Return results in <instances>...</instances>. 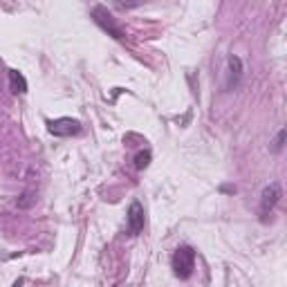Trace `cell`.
<instances>
[{
  "label": "cell",
  "instance_id": "30bf717a",
  "mask_svg": "<svg viewBox=\"0 0 287 287\" xmlns=\"http://www.w3.org/2000/svg\"><path fill=\"white\" fill-rule=\"evenodd\" d=\"M34 202V198H32V191H25V193L20 195V200H18V206L20 209H27V206H30Z\"/></svg>",
  "mask_w": 287,
  "mask_h": 287
},
{
  "label": "cell",
  "instance_id": "ba28073f",
  "mask_svg": "<svg viewBox=\"0 0 287 287\" xmlns=\"http://www.w3.org/2000/svg\"><path fill=\"white\" fill-rule=\"evenodd\" d=\"M150 150H142V153H137V157H135V168H137V171H144L146 166L150 164Z\"/></svg>",
  "mask_w": 287,
  "mask_h": 287
},
{
  "label": "cell",
  "instance_id": "8992f818",
  "mask_svg": "<svg viewBox=\"0 0 287 287\" xmlns=\"http://www.w3.org/2000/svg\"><path fill=\"white\" fill-rule=\"evenodd\" d=\"M9 88L14 94H25L27 92V79L18 70H9Z\"/></svg>",
  "mask_w": 287,
  "mask_h": 287
},
{
  "label": "cell",
  "instance_id": "7a4b0ae2",
  "mask_svg": "<svg viewBox=\"0 0 287 287\" xmlns=\"http://www.w3.org/2000/svg\"><path fill=\"white\" fill-rule=\"evenodd\" d=\"M193 269H195V249L189 245L177 247L175 254H173V272H175V276L187 280L193 276Z\"/></svg>",
  "mask_w": 287,
  "mask_h": 287
},
{
  "label": "cell",
  "instance_id": "9c48e42d",
  "mask_svg": "<svg viewBox=\"0 0 287 287\" xmlns=\"http://www.w3.org/2000/svg\"><path fill=\"white\" fill-rule=\"evenodd\" d=\"M285 135H287V131L283 128V131H280L278 135H276V139H274V146H272V150L274 153H280V150H283V146H285Z\"/></svg>",
  "mask_w": 287,
  "mask_h": 287
},
{
  "label": "cell",
  "instance_id": "52a82bcc",
  "mask_svg": "<svg viewBox=\"0 0 287 287\" xmlns=\"http://www.w3.org/2000/svg\"><path fill=\"white\" fill-rule=\"evenodd\" d=\"M229 70H231V83H229V86H238L240 76H243V61L231 54L229 56Z\"/></svg>",
  "mask_w": 287,
  "mask_h": 287
},
{
  "label": "cell",
  "instance_id": "277c9868",
  "mask_svg": "<svg viewBox=\"0 0 287 287\" xmlns=\"http://www.w3.org/2000/svg\"><path fill=\"white\" fill-rule=\"evenodd\" d=\"M47 131L56 137H72V135L81 133V123L76 119H70V117H61V119L47 121Z\"/></svg>",
  "mask_w": 287,
  "mask_h": 287
},
{
  "label": "cell",
  "instance_id": "5b68a950",
  "mask_svg": "<svg viewBox=\"0 0 287 287\" xmlns=\"http://www.w3.org/2000/svg\"><path fill=\"white\" fill-rule=\"evenodd\" d=\"M144 206L142 202H133L131 206H128V233L131 236H139L144 229Z\"/></svg>",
  "mask_w": 287,
  "mask_h": 287
},
{
  "label": "cell",
  "instance_id": "6da1fadb",
  "mask_svg": "<svg viewBox=\"0 0 287 287\" xmlns=\"http://www.w3.org/2000/svg\"><path fill=\"white\" fill-rule=\"evenodd\" d=\"M90 16H92V20L97 22L103 32H108V36L117 38V41H123L126 38V32L119 27V22L117 18L108 11V7H103V5H94L92 9H90Z\"/></svg>",
  "mask_w": 287,
  "mask_h": 287
},
{
  "label": "cell",
  "instance_id": "3957f363",
  "mask_svg": "<svg viewBox=\"0 0 287 287\" xmlns=\"http://www.w3.org/2000/svg\"><path fill=\"white\" fill-rule=\"evenodd\" d=\"M283 198V187L280 182H272L269 187L263 189V195H260V220L267 222V216L276 209V204Z\"/></svg>",
  "mask_w": 287,
  "mask_h": 287
}]
</instances>
